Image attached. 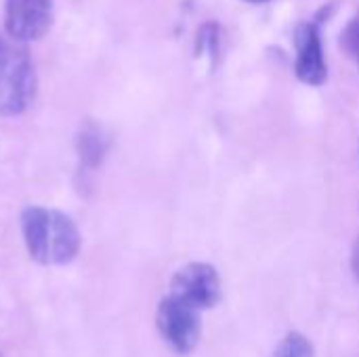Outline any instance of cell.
Wrapping results in <instances>:
<instances>
[{
    "mask_svg": "<svg viewBox=\"0 0 359 357\" xmlns=\"http://www.w3.org/2000/svg\"><path fill=\"white\" fill-rule=\"evenodd\" d=\"M271 357H316L311 341L301 332H288Z\"/></svg>",
    "mask_w": 359,
    "mask_h": 357,
    "instance_id": "8",
    "label": "cell"
},
{
    "mask_svg": "<svg viewBox=\"0 0 359 357\" xmlns=\"http://www.w3.org/2000/svg\"><path fill=\"white\" fill-rule=\"evenodd\" d=\"M202 311L194 309L191 305L166 295L156 311V326L168 347L181 356L191 353L202 335Z\"/></svg>",
    "mask_w": 359,
    "mask_h": 357,
    "instance_id": "3",
    "label": "cell"
},
{
    "mask_svg": "<svg viewBox=\"0 0 359 357\" xmlns=\"http://www.w3.org/2000/svg\"><path fill=\"white\" fill-rule=\"evenodd\" d=\"M297 76L301 82L320 86L328 78L326 57L322 48L320 29L313 23H303L297 29Z\"/></svg>",
    "mask_w": 359,
    "mask_h": 357,
    "instance_id": "6",
    "label": "cell"
},
{
    "mask_svg": "<svg viewBox=\"0 0 359 357\" xmlns=\"http://www.w3.org/2000/svg\"><path fill=\"white\" fill-rule=\"evenodd\" d=\"M347 42H349V48L358 55L359 59V17L358 21L349 27V32H347Z\"/></svg>",
    "mask_w": 359,
    "mask_h": 357,
    "instance_id": "9",
    "label": "cell"
},
{
    "mask_svg": "<svg viewBox=\"0 0 359 357\" xmlns=\"http://www.w3.org/2000/svg\"><path fill=\"white\" fill-rule=\"evenodd\" d=\"M78 151H80V160L84 162V166L88 168H97L107 151V135L103 133V128L99 124L88 122L78 137Z\"/></svg>",
    "mask_w": 359,
    "mask_h": 357,
    "instance_id": "7",
    "label": "cell"
},
{
    "mask_svg": "<svg viewBox=\"0 0 359 357\" xmlns=\"http://www.w3.org/2000/svg\"><path fill=\"white\" fill-rule=\"evenodd\" d=\"M4 23L13 38L38 40L53 25V0H6Z\"/></svg>",
    "mask_w": 359,
    "mask_h": 357,
    "instance_id": "5",
    "label": "cell"
},
{
    "mask_svg": "<svg viewBox=\"0 0 359 357\" xmlns=\"http://www.w3.org/2000/svg\"><path fill=\"white\" fill-rule=\"evenodd\" d=\"M23 242L29 257L42 265H65L80 250V231L76 223L50 208L29 206L21 215Z\"/></svg>",
    "mask_w": 359,
    "mask_h": 357,
    "instance_id": "1",
    "label": "cell"
},
{
    "mask_svg": "<svg viewBox=\"0 0 359 357\" xmlns=\"http://www.w3.org/2000/svg\"><path fill=\"white\" fill-rule=\"evenodd\" d=\"M0 48H2V40H0Z\"/></svg>",
    "mask_w": 359,
    "mask_h": 357,
    "instance_id": "12",
    "label": "cell"
},
{
    "mask_svg": "<svg viewBox=\"0 0 359 357\" xmlns=\"http://www.w3.org/2000/svg\"><path fill=\"white\" fill-rule=\"evenodd\" d=\"M351 269H353V276L359 282V238L358 242L353 244V250H351Z\"/></svg>",
    "mask_w": 359,
    "mask_h": 357,
    "instance_id": "10",
    "label": "cell"
},
{
    "mask_svg": "<svg viewBox=\"0 0 359 357\" xmlns=\"http://www.w3.org/2000/svg\"><path fill=\"white\" fill-rule=\"evenodd\" d=\"M168 295L198 311H204L221 301V278L212 265L194 261L172 276Z\"/></svg>",
    "mask_w": 359,
    "mask_h": 357,
    "instance_id": "4",
    "label": "cell"
},
{
    "mask_svg": "<svg viewBox=\"0 0 359 357\" xmlns=\"http://www.w3.org/2000/svg\"><path fill=\"white\" fill-rule=\"evenodd\" d=\"M36 95V69L27 50L2 42L0 48V116L25 112Z\"/></svg>",
    "mask_w": 359,
    "mask_h": 357,
    "instance_id": "2",
    "label": "cell"
},
{
    "mask_svg": "<svg viewBox=\"0 0 359 357\" xmlns=\"http://www.w3.org/2000/svg\"><path fill=\"white\" fill-rule=\"evenodd\" d=\"M248 2H267V0H248Z\"/></svg>",
    "mask_w": 359,
    "mask_h": 357,
    "instance_id": "11",
    "label": "cell"
}]
</instances>
